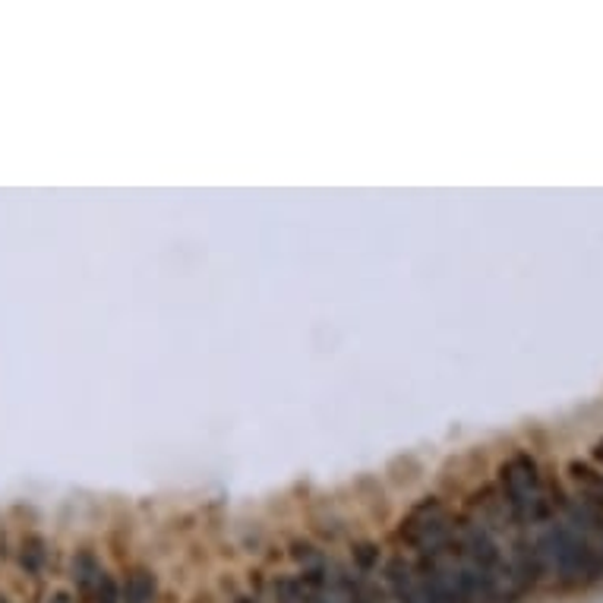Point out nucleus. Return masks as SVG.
Instances as JSON below:
<instances>
[{
  "label": "nucleus",
  "instance_id": "obj_1",
  "mask_svg": "<svg viewBox=\"0 0 603 603\" xmlns=\"http://www.w3.org/2000/svg\"><path fill=\"white\" fill-rule=\"evenodd\" d=\"M541 575H553V582L565 591H579L587 584L601 582L603 556L587 541L582 527L575 524H553L543 531L541 541H534Z\"/></svg>",
  "mask_w": 603,
  "mask_h": 603
},
{
  "label": "nucleus",
  "instance_id": "obj_2",
  "mask_svg": "<svg viewBox=\"0 0 603 603\" xmlns=\"http://www.w3.org/2000/svg\"><path fill=\"white\" fill-rule=\"evenodd\" d=\"M500 496L519 527L531 522H546L556 512V500H550V493H546L541 464L524 449L512 452L500 464Z\"/></svg>",
  "mask_w": 603,
  "mask_h": 603
},
{
  "label": "nucleus",
  "instance_id": "obj_3",
  "mask_svg": "<svg viewBox=\"0 0 603 603\" xmlns=\"http://www.w3.org/2000/svg\"><path fill=\"white\" fill-rule=\"evenodd\" d=\"M108 575V569L101 565V560L92 550H80L73 556V569H70V579H73V591H77V601L92 603L96 591H99L101 579Z\"/></svg>",
  "mask_w": 603,
  "mask_h": 603
},
{
  "label": "nucleus",
  "instance_id": "obj_4",
  "mask_svg": "<svg viewBox=\"0 0 603 603\" xmlns=\"http://www.w3.org/2000/svg\"><path fill=\"white\" fill-rule=\"evenodd\" d=\"M159 575L149 565H130L121 579V603H159Z\"/></svg>",
  "mask_w": 603,
  "mask_h": 603
},
{
  "label": "nucleus",
  "instance_id": "obj_5",
  "mask_svg": "<svg viewBox=\"0 0 603 603\" xmlns=\"http://www.w3.org/2000/svg\"><path fill=\"white\" fill-rule=\"evenodd\" d=\"M569 478L582 490V500L603 512V474L584 462H569Z\"/></svg>",
  "mask_w": 603,
  "mask_h": 603
},
{
  "label": "nucleus",
  "instance_id": "obj_6",
  "mask_svg": "<svg viewBox=\"0 0 603 603\" xmlns=\"http://www.w3.org/2000/svg\"><path fill=\"white\" fill-rule=\"evenodd\" d=\"M44 563H48V550H44V541L39 537H29L22 543L20 550V565L26 575H41L44 572Z\"/></svg>",
  "mask_w": 603,
  "mask_h": 603
},
{
  "label": "nucleus",
  "instance_id": "obj_7",
  "mask_svg": "<svg viewBox=\"0 0 603 603\" xmlns=\"http://www.w3.org/2000/svg\"><path fill=\"white\" fill-rule=\"evenodd\" d=\"M48 603H77V601H73L70 594H54V597H51V601H48Z\"/></svg>",
  "mask_w": 603,
  "mask_h": 603
},
{
  "label": "nucleus",
  "instance_id": "obj_8",
  "mask_svg": "<svg viewBox=\"0 0 603 603\" xmlns=\"http://www.w3.org/2000/svg\"><path fill=\"white\" fill-rule=\"evenodd\" d=\"M594 462L603 464V440L597 445H594Z\"/></svg>",
  "mask_w": 603,
  "mask_h": 603
},
{
  "label": "nucleus",
  "instance_id": "obj_9",
  "mask_svg": "<svg viewBox=\"0 0 603 603\" xmlns=\"http://www.w3.org/2000/svg\"><path fill=\"white\" fill-rule=\"evenodd\" d=\"M0 603H10V601H7V597H3V594H0Z\"/></svg>",
  "mask_w": 603,
  "mask_h": 603
}]
</instances>
